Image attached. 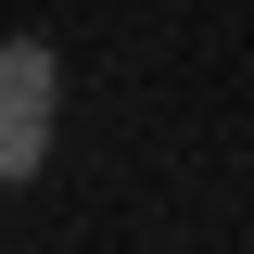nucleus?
<instances>
[{"label":"nucleus","instance_id":"obj_1","mask_svg":"<svg viewBox=\"0 0 254 254\" xmlns=\"http://www.w3.org/2000/svg\"><path fill=\"white\" fill-rule=\"evenodd\" d=\"M51 127H64V64L38 38H0V190L51 165Z\"/></svg>","mask_w":254,"mask_h":254}]
</instances>
